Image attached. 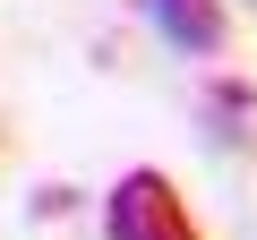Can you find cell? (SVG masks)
Here are the masks:
<instances>
[{
	"mask_svg": "<svg viewBox=\"0 0 257 240\" xmlns=\"http://www.w3.org/2000/svg\"><path fill=\"white\" fill-rule=\"evenodd\" d=\"M206 111L223 120V138H257V86H231V77H214V86H206Z\"/></svg>",
	"mask_w": 257,
	"mask_h": 240,
	"instance_id": "obj_3",
	"label": "cell"
},
{
	"mask_svg": "<svg viewBox=\"0 0 257 240\" xmlns=\"http://www.w3.org/2000/svg\"><path fill=\"white\" fill-rule=\"evenodd\" d=\"M146 18H155L180 52H197V60H214V52L231 43V9H223V0H146Z\"/></svg>",
	"mask_w": 257,
	"mask_h": 240,
	"instance_id": "obj_2",
	"label": "cell"
},
{
	"mask_svg": "<svg viewBox=\"0 0 257 240\" xmlns=\"http://www.w3.org/2000/svg\"><path fill=\"white\" fill-rule=\"evenodd\" d=\"M248 9H257V0H248Z\"/></svg>",
	"mask_w": 257,
	"mask_h": 240,
	"instance_id": "obj_4",
	"label": "cell"
},
{
	"mask_svg": "<svg viewBox=\"0 0 257 240\" xmlns=\"http://www.w3.org/2000/svg\"><path fill=\"white\" fill-rule=\"evenodd\" d=\"M103 231H111V240H206L197 214L180 206V189H172L155 163H138V172L111 180V197H103Z\"/></svg>",
	"mask_w": 257,
	"mask_h": 240,
	"instance_id": "obj_1",
	"label": "cell"
}]
</instances>
